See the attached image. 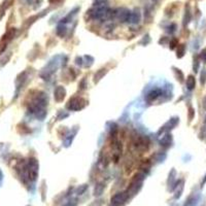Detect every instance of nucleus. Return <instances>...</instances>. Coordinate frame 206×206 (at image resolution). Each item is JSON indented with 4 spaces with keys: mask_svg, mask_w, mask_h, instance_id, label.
Returning a JSON list of instances; mask_svg holds the SVG:
<instances>
[{
    "mask_svg": "<svg viewBox=\"0 0 206 206\" xmlns=\"http://www.w3.org/2000/svg\"><path fill=\"white\" fill-rule=\"evenodd\" d=\"M87 100L84 99V98L82 97H73L71 99L68 101L67 105H66V107H67L69 110H81V109L84 108V106L87 105Z\"/></svg>",
    "mask_w": 206,
    "mask_h": 206,
    "instance_id": "f257e3e1",
    "label": "nucleus"
},
{
    "mask_svg": "<svg viewBox=\"0 0 206 206\" xmlns=\"http://www.w3.org/2000/svg\"><path fill=\"white\" fill-rule=\"evenodd\" d=\"M134 145L140 152H146L148 150V146H150V139L146 136H139L135 139Z\"/></svg>",
    "mask_w": 206,
    "mask_h": 206,
    "instance_id": "f03ea898",
    "label": "nucleus"
},
{
    "mask_svg": "<svg viewBox=\"0 0 206 206\" xmlns=\"http://www.w3.org/2000/svg\"><path fill=\"white\" fill-rule=\"evenodd\" d=\"M128 199H129V195L127 194V192L118 193L111 198V203L114 206H123L128 201Z\"/></svg>",
    "mask_w": 206,
    "mask_h": 206,
    "instance_id": "7ed1b4c3",
    "label": "nucleus"
},
{
    "mask_svg": "<svg viewBox=\"0 0 206 206\" xmlns=\"http://www.w3.org/2000/svg\"><path fill=\"white\" fill-rule=\"evenodd\" d=\"M113 15L116 16L121 22H129L130 17H131L130 10H126V8H120V10L113 11Z\"/></svg>",
    "mask_w": 206,
    "mask_h": 206,
    "instance_id": "20e7f679",
    "label": "nucleus"
},
{
    "mask_svg": "<svg viewBox=\"0 0 206 206\" xmlns=\"http://www.w3.org/2000/svg\"><path fill=\"white\" fill-rule=\"evenodd\" d=\"M66 91L64 89V87L62 86H57L56 89L54 90V98L57 102H62L65 98Z\"/></svg>",
    "mask_w": 206,
    "mask_h": 206,
    "instance_id": "39448f33",
    "label": "nucleus"
},
{
    "mask_svg": "<svg viewBox=\"0 0 206 206\" xmlns=\"http://www.w3.org/2000/svg\"><path fill=\"white\" fill-rule=\"evenodd\" d=\"M13 4V0H4V1L2 2L1 5H0V20L2 19V17L4 16L5 11L7 10Z\"/></svg>",
    "mask_w": 206,
    "mask_h": 206,
    "instance_id": "423d86ee",
    "label": "nucleus"
},
{
    "mask_svg": "<svg viewBox=\"0 0 206 206\" xmlns=\"http://www.w3.org/2000/svg\"><path fill=\"white\" fill-rule=\"evenodd\" d=\"M162 94V91L160 89H155V90H152L150 93L146 96V101L147 102H153L154 100L157 99L158 97H160Z\"/></svg>",
    "mask_w": 206,
    "mask_h": 206,
    "instance_id": "0eeeda50",
    "label": "nucleus"
},
{
    "mask_svg": "<svg viewBox=\"0 0 206 206\" xmlns=\"http://www.w3.org/2000/svg\"><path fill=\"white\" fill-rule=\"evenodd\" d=\"M177 123H178V119H177V118H173V119H171V120L169 121V122L167 123L166 125H165L163 128H162L161 131H160V132L165 131L167 127H169V128H168V130H169V129H173V128H174L175 126L177 125Z\"/></svg>",
    "mask_w": 206,
    "mask_h": 206,
    "instance_id": "6e6552de",
    "label": "nucleus"
},
{
    "mask_svg": "<svg viewBox=\"0 0 206 206\" xmlns=\"http://www.w3.org/2000/svg\"><path fill=\"white\" fill-rule=\"evenodd\" d=\"M139 21H140V13H139V10H135L134 13H131L129 22L133 23V24H137Z\"/></svg>",
    "mask_w": 206,
    "mask_h": 206,
    "instance_id": "1a4fd4ad",
    "label": "nucleus"
},
{
    "mask_svg": "<svg viewBox=\"0 0 206 206\" xmlns=\"http://www.w3.org/2000/svg\"><path fill=\"white\" fill-rule=\"evenodd\" d=\"M196 86V79L193 75H189L187 79V88L189 90H193Z\"/></svg>",
    "mask_w": 206,
    "mask_h": 206,
    "instance_id": "9d476101",
    "label": "nucleus"
},
{
    "mask_svg": "<svg viewBox=\"0 0 206 206\" xmlns=\"http://www.w3.org/2000/svg\"><path fill=\"white\" fill-rule=\"evenodd\" d=\"M171 140H172V137H171L170 134H166L165 136H163V138L161 139V141H160V143H161V145L163 146H169L171 144Z\"/></svg>",
    "mask_w": 206,
    "mask_h": 206,
    "instance_id": "9b49d317",
    "label": "nucleus"
},
{
    "mask_svg": "<svg viewBox=\"0 0 206 206\" xmlns=\"http://www.w3.org/2000/svg\"><path fill=\"white\" fill-rule=\"evenodd\" d=\"M107 72V70L106 69H100V70H98L97 72H96V74L94 75V82H98L100 81V79H102L103 76L105 75V73Z\"/></svg>",
    "mask_w": 206,
    "mask_h": 206,
    "instance_id": "f8f14e48",
    "label": "nucleus"
},
{
    "mask_svg": "<svg viewBox=\"0 0 206 206\" xmlns=\"http://www.w3.org/2000/svg\"><path fill=\"white\" fill-rule=\"evenodd\" d=\"M191 21V10H190L189 5L185 6V17H184V25L187 26V24L190 23Z\"/></svg>",
    "mask_w": 206,
    "mask_h": 206,
    "instance_id": "ddd939ff",
    "label": "nucleus"
},
{
    "mask_svg": "<svg viewBox=\"0 0 206 206\" xmlns=\"http://www.w3.org/2000/svg\"><path fill=\"white\" fill-rule=\"evenodd\" d=\"M7 44H8V41L6 39H4V38H1V39H0V55H1L2 53H4L6 47H7Z\"/></svg>",
    "mask_w": 206,
    "mask_h": 206,
    "instance_id": "4468645a",
    "label": "nucleus"
},
{
    "mask_svg": "<svg viewBox=\"0 0 206 206\" xmlns=\"http://www.w3.org/2000/svg\"><path fill=\"white\" fill-rule=\"evenodd\" d=\"M177 58H182V57H184V55H185V44H180V45H178V47H177Z\"/></svg>",
    "mask_w": 206,
    "mask_h": 206,
    "instance_id": "2eb2a0df",
    "label": "nucleus"
},
{
    "mask_svg": "<svg viewBox=\"0 0 206 206\" xmlns=\"http://www.w3.org/2000/svg\"><path fill=\"white\" fill-rule=\"evenodd\" d=\"M66 33V27L64 24H60L58 26V28H57V34L60 36H64Z\"/></svg>",
    "mask_w": 206,
    "mask_h": 206,
    "instance_id": "dca6fc26",
    "label": "nucleus"
},
{
    "mask_svg": "<svg viewBox=\"0 0 206 206\" xmlns=\"http://www.w3.org/2000/svg\"><path fill=\"white\" fill-rule=\"evenodd\" d=\"M173 69H174V72H175V75H176V79H177L180 82H184L185 76H184V73L182 72V70L177 69V68H173Z\"/></svg>",
    "mask_w": 206,
    "mask_h": 206,
    "instance_id": "f3484780",
    "label": "nucleus"
},
{
    "mask_svg": "<svg viewBox=\"0 0 206 206\" xmlns=\"http://www.w3.org/2000/svg\"><path fill=\"white\" fill-rule=\"evenodd\" d=\"M206 82V69H203L202 72H201V76H200V82L201 84H204Z\"/></svg>",
    "mask_w": 206,
    "mask_h": 206,
    "instance_id": "a211bd4d",
    "label": "nucleus"
},
{
    "mask_svg": "<svg viewBox=\"0 0 206 206\" xmlns=\"http://www.w3.org/2000/svg\"><path fill=\"white\" fill-rule=\"evenodd\" d=\"M176 45H178V41H177V39L173 38L172 40H170V42H169V47H170L171 50H174L175 47H176Z\"/></svg>",
    "mask_w": 206,
    "mask_h": 206,
    "instance_id": "6ab92c4d",
    "label": "nucleus"
},
{
    "mask_svg": "<svg viewBox=\"0 0 206 206\" xmlns=\"http://www.w3.org/2000/svg\"><path fill=\"white\" fill-rule=\"evenodd\" d=\"M194 116H195V110H194L193 107H190V109H189V121L190 122L193 120Z\"/></svg>",
    "mask_w": 206,
    "mask_h": 206,
    "instance_id": "aec40b11",
    "label": "nucleus"
},
{
    "mask_svg": "<svg viewBox=\"0 0 206 206\" xmlns=\"http://www.w3.org/2000/svg\"><path fill=\"white\" fill-rule=\"evenodd\" d=\"M10 57H11V53H10V54H8V55H7V56H6V57H4V59H3V60H2V59H1V60H0V65H2V66H3L4 64H6V63H7V61L10 60Z\"/></svg>",
    "mask_w": 206,
    "mask_h": 206,
    "instance_id": "412c9836",
    "label": "nucleus"
},
{
    "mask_svg": "<svg viewBox=\"0 0 206 206\" xmlns=\"http://www.w3.org/2000/svg\"><path fill=\"white\" fill-rule=\"evenodd\" d=\"M198 68H199V60H198V57H195L194 58V71L195 72L198 71Z\"/></svg>",
    "mask_w": 206,
    "mask_h": 206,
    "instance_id": "4be33fe9",
    "label": "nucleus"
},
{
    "mask_svg": "<svg viewBox=\"0 0 206 206\" xmlns=\"http://www.w3.org/2000/svg\"><path fill=\"white\" fill-rule=\"evenodd\" d=\"M200 58L203 62L206 63V49L202 50V52H201V54H200Z\"/></svg>",
    "mask_w": 206,
    "mask_h": 206,
    "instance_id": "5701e85b",
    "label": "nucleus"
},
{
    "mask_svg": "<svg viewBox=\"0 0 206 206\" xmlns=\"http://www.w3.org/2000/svg\"><path fill=\"white\" fill-rule=\"evenodd\" d=\"M203 107H204V108L206 109V96L204 98H203Z\"/></svg>",
    "mask_w": 206,
    "mask_h": 206,
    "instance_id": "b1692460",
    "label": "nucleus"
},
{
    "mask_svg": "<svg viewBox=\"0 0 206 206\" xmlns=\"http://www.w3.org/2000/svg\"><path fill=\"white\" fill-rule=\"evenodd\" d=\"M58 0H49V2L50 3H55V2H57Z\"/></svg>",
    "mask_w": 206,
    "mask_h": 206,
    "instance_id": "393cba45",
    "label": "nucleus"
},
{
    "mask_svg": "<svg viewBox=\"0 0 206 206\" xmlns=\"http://www.w3.org/2000/svg\"><path fill=\"white\" fill-rule=\"evenodd\" d=\"M97 1H103V0H97Z\"/></svg>",
    "mask_w": 206,
    "mask_h": 206,
    "instance_id": "a878e982",
    "label": "nucleus"
}]
</instances>
